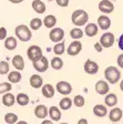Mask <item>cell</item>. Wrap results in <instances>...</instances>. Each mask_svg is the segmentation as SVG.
<instances>
[{
	"label": "cell",
	"mask_w": 123,
	"mask_h": 124,
	"mask_svg": "<svg viewBox=\"0 0 123 124\" xmlns=\"http://www.w3.org/2000/svg\"><path fill=\"white\" fill-rule=\"evenodd\" d=\"M89 20V15L87 11L82 10V9H78V10L73 11L71 16V21L75 27H82Z\"/></svg>",
	"instance_id": "obj_1"
},
{
	"label": "cell",
	"mask_w": 123,
	"mask_h": 124,
	"mask_svg": "<svg viewBox=\"0 0 123 124\" xmlns=\"http://www.w3.org/2000/svg\"><path fill=\"white\" fill-rule=\"evenodd\" d=\"M104 77L111 84H115L121 78V71L116 67H108L104 71Z\"/></svg>",
	"instance_id": "obj_2"
},
{
	"label": "cell",
	"mask_w": 123,
	"mask_h": 124,
	"mask_svg": "<svg viewBox=\"0 0 123 124\" xmlns=\"http://www.w3.org/2000/svg\"><path fill=\"white\" fill-rule=\"evenodd\" d=\"M15 33H16V36H17V38L23 42L29 41L31 39V37H32L31 30L29 29V27L25 26V24H20V26L17 27L15 30Z\"/></svg>",
	"instance_id": "obj_3"
},
{
	"label": "cell",
	"mask_w": 123,
	"mask_h": 124,
	"mask_svg": "<svg viewBox=\"0 0 123 124\" xmlns=\"http://www.w3.org/2000/svg\"><path fill=\"white\" fill-rule=\"evenodd\" d=\"M29 60H31L32 62H36L38 60H40L41 58L43 57L42 55V50H41L40 46H31L28 48V51H27Z\"/></svg>",
	"instance_id": "obj_4"
},
{
	"label": "cell",
	"mask_w": 123,
	"mask_h": 124,
	"mask_svg": "<svg viewBox=\"0 0 123 124\" xmlns=\"http://www.w3.org/2000/svg\"><path fill=\"white\" fill-rule=\"evenodd\" d=\"M49 37H50V40H51L52 42L59 43V42H61L64 38V31L62 30L61 28H53L51 31H50Z\"/></svg>",
	"instance_id": "obj_5"
},
{
	"label": "cell",
	"mask_w": 123,
	"mask_h": 124,
	"mask_svg": "<svg viewBox=\"0 0 123 124\" xmlns=\"http://www.w3.org/2000/svg\"><path fill=\"white\" fill-rule=\"evenodd\" d=\"M114 41H115L114 34L111 33V32H105L100 38V43L102 44L103 48H110V46H112Z\"/></svg>",
	"instance_id": "obj_6"
},
{
	"label": "cell",
	"mask_w": 123,
	"mask_h": 124,
	"mask_svg": "<svg viewBox=\"0 0 123 124\" xmlns=\"http://www.w3.org/2000/svg\"><path fill=\"white\" fill-rule=\"evenodd\" d=\"M56 89L60 94H63V95H68V94H70V93L72 92L71 84L66 82V81H60V82H58Z\"/></svg>",
	"instance_id": "obj_7"
},
{
	"label": "cell",
	"mask_w": 123,
	"mask_h": 124,
	"mask_svg": "<svg viewBox=\"0 0 123 124\" xmlns=\"http://www.w3.org/2000/svg\"><path fill=\"white\" fill-rule=\"evenodd\" d=\"M82 50V43L78 40H74L73 42L69 44L67 49V53L69 55H77V54L80 53V51Z\"/></svg>",
	"instance_id": "obj_8"
},
{
	"label": "cell",
	"mask_w": 123,
	"mask_h": 124,
	"mask_svg": "<svg viewBox=\"0 0 123 124\" xmlns=\"http://www.w3.org/2000/svg\"><path fill=\"white\" fill-rule=\"evenodd\" d=\"M48 67H49V62L46 57H42L40 60L33 62V68L38 72H46L48 70Z\"/></svg>",
	"instance_id": "obj_9"
},
{
	"label": "cell",
	"mask_w": 123,
	"mask_h": 124,
	"mask_svg": "<svg viewBox=\"0 0 123 124\" xmlns=\"http://www.w3.org/2000/svg\"><path fill=\"white\" fill-rule=\"evenodd\" d=\"M84 71L88 74H95L99 71V65L97 64V62L92 60H87V62L84 63Z\"/></svg>",
	"instance_id": "obj_10"
},
{
	"label": "cell",
	"mask_w": 123,
	"mask_h": 124,
	"mask_svg": "<svg viewBox=\"0 0 123 124\" xmlns=\"http://www.w3.org/2000/svg\"><path fill=\"white\" fill-rule=\"evenodd\" d=\"M99 10L104 13H111L114 10V6H113V3L111 2V1H109V0H102V1H100V3H99Z\"/></svg>",
	"instance_id": "obj_11"
},
{
	"label": "cell",
	"mask_w": 123,
	"mask_h": 124,
	"mask_svg": "<svg viewBox=\"0 0 123 124\" xmlns=\"http://www.w3.org/2000/svg\"><path fill=\"white\" fill-rule=\"evenodd\" d=\"M95 91L97 93L101 94V95H105V94H108L109 92V84L108 82H105V81H98L95 83Z\"/></svg>",
	"instance_id": "obj_12"
},
{
	"label": "cell",
	"mask_w": 123,
	"mask_h": 124,
	"mask_svg": "<svg viewBox=\"0 0 123 124\" xmlns=\"http://www.w3.org/2000/svg\"><path fill=\"white\" fill-rule=\"evenodd\" d=\"M98 24L102 30H108L111 26V19L108 16H100L98 18Z\"/></svg>",
	"instance_id": "obj_13"
},
{
	"label": "cell",
	"mask_w": 123,
	"mask_h": 124,
	"mask_svg": "<svg viewBox=\"0 0 123 124\" xmlns=\"http://www.w3.org/2000/svg\"><path fill=\"white\" fill-rule=\"evenodd\" d=\"M122 110L119 108H112L109 113V119L112 122H119L121 119H122Z\"/></svg>",
	"instance_id": "obj_14"
},
{
	"label": "cell",
	"mask_w": 123,
	"mask_h": 124,
	"mask_svg": "<svg viewBox=\"0 0 123 124\" xmlns=\"http://www.w3.org/2000/svg\"><path fill=\"white\" fill-rule=\"evenodd\" d=\"M54 91L56 90H54V88L51 84H44L43 86H42L41 92H42V95H43L44 98L51 99V98H53V95H54Z\"/></svg>",
	"instance_id": "obj_15"
},
{
	"label": "cell",
	"mask_w": 123,
	"mask_h": 124,
	"mask_svg": "<svg viewBox=\"0 0 123 124\" xmlns=\"http://www.w3.org/2000/svg\"><path fill=\"white\" fill-rule=\"evenodd\" d=\"M42 83H43V80H42V78H41L40 75H38V74L31 75L30 85L33 89H40L41 86H42Z\"/></svg>",
	"instance_id": "obj_16"
},
{
	"label": "cell",
	"mask_w": 123,
	"mask_h": 124,
	"mask_svg": "<svg viewBox=\"0 0 123 124\" xmlns=\"http://www.w3.org/2000/svg\"><path fill=\"white\" fill-rule=\"evenodd\" d=\"M16 100H17V98L11 93H6L2 95V104L5 106H12Z\"/></svg>",
	"instance_id": "obj_17"
},
{
	"label": "cell",
	"mask_w": 123,
	"mask_h": 124,
	"mask_svg": "<svg viewBox=\"0 0 123 124\" xmlns=\"http://www.w3.org/2000/svg\"><path fill=\"white\" fill-rule=\"evenodd\" d=\"M48 108L46 105H38L36 108H34V114L38 119H44L47 115H48Z\"/></svg>",
	"instance_id": "obj_18"
},
{
	"label": "cell",
	"mask_w": 123,
	"mask_h": 124,
	"mask_svg": "<svg viewBox=\"0 0 123 124\" xmlns=\"http://www.w3.org/2000/svg\"><path fill=\"white\" fill-rule=\"evenodd\" d=\"M12 64L13 67L16 68L17 70H19V71H22L23 69H25V61H23V58L21 57V55H15V57L12 58Z\"/></svg>",
	"instance_id": "obj_19"
},
{
	"label": "cell",
	"mask_w": 123,
	"mask_h": 124,
	"mask_svg": "<svg viewBox=\"0 0 123 124\" xmlns=\"http://www.w3.org/2000/svg\"><path fill=\"white\" fill-rule=\"evenodd\" d=\"M98 30H99V28L95 23H88L84 29V32L88 37H94L98 33Z\"/></svg>",
	"instance_id": "obj_20"
},
{
	"label": "cell",
	"mask_w": 123,
	"mask_h": 124,
	"mask_svg": "<svg viewBox=\"0 0 123 124\" xmlns=\"http://www.w3.org/2000/svg\"><path fill=\"white\" fill-rule=\"evenodd\" d=\"M104 102L107 106H114L118 103V98H116V95L114 93H109L104 98Z\"/></svg>",
	"instance_id": "obj_21"
},
{
	"label": "cell",
	"mask_w": 123,
	"mask_h": 124,
	"mask_svg": "<svg viewBox=\"0 0 123 124\" xmlns=\"http://www.w3.org/2000/svg\"><path fill=\"white\" fill-rule=\"evenodd\" d=\"M32 8L37 13H40V15L46 11V5L40 0H33L32 1Z\"/></svg>",
	"instance_id": "obj_22"
},
{
	"label": "cell",
	"mask_w": 123,
	"mask_h": 124,
	"mask_svg": "<svg viewBox=\"0 0 123 124\" xmlns=\"http://www.w3.org/2000/svg\"><path fill=\"white\" fill-rule=\"evenodd\" d=\"M93 113L97 116H99V117H103V116L107 115V113H108L107 106L101 105V104H97V105L93 108Z\"/></svg>",
	"instance_id": "obj_23"
},
{
	"label": "cell",
	"mask_w": 123,
	"mask_h": 124,
	"mask_svg": "<svg viewBox=\"0 0 123 124\" xmlns=\"http://www.w3.org/2000/svg\"><path fill=\"white\" fill-rule=\"evenodd\" d=\"M49 114H50V117L53 121H59L61 119V112L57 106H51L49 108Z\"/></svg>",
	"instance_id": "obj_24"
},
{
	"label": "cell",
	"mask_w": 123,
	"mask_h": 124,
	"mask_svg": "<svg viewBox=\"0 0 123 124\" xmlns=\"http://www.w3.org/2000/svg\"><path fill=\"white\" fill-rule=\"evenodd\" d=\"M17 39L15 37H9L5 41V48L7 50H15L17 48Z\"/></svg>",
	"instance_id": "obj_25"
},
{
	"label": "cell",
	"mask_w": 123,
	"mask_h": 124,
	"mask_svg": "<svg viewBox=\"0 0 123 124\" xmlns=\"http://www.w3.org/2000/svg\"><path fill=\"white\" fill-rule=\"evenodd\" d=\"M57 23V18L53 15H49L43 19V24L47 28H53Z\"/></svg>",
	"instance_id": "obj_26"
},
{
	"label": "cell",
	"mask_w": 123,
	"mask_h": 124,
	"mask_svg": "<svg viewBox=\"0 0 123 124\" xmlns=\"http://www.w3.org/2000/svg\"><path fill=\"white\" fill-rule=\"evenodd\" d=\"M29 101H30L29 96L27 95V94H25V93H19L18 95H17V102H18V104L21 106L28 105Z\"/></svg>",
	"instance_id": "obj_27"
},
{
	"label": "cell",
	"mask_w": 123,
	"mask_h": 124,
	"mask_svg": "<svg viewBox=\"0 0 123 124\" xmlns=\"http://www.w3.org/2000/svg\"><path fill=\"white\" fill-rule=\"evenodd\" d=\"M8 80L11 83H18L21 80V73L18 71H12L8 74Z\"/></svg>",
	"instance_id": "obj_28"
},
{
	"label": "cell",
	"mask_w": 123,
	"mask_h": 124,
	"mask_svg": "<svg viewBox=\"0 0 123 124\" xmlns=\"http://www.w3.org/2000/svg\"><path fill=\"white\" fill-rule=\"evenodd\" d=\"M51 67H52V69H54V70L62 69V67H63V61H62V59H60L59 57H54L53 59L51 60Z\"/></svg>",
	"instance_id": "obj_29"
},
{
	"label": "cell",
	"mask_w": 123,
	"mask_h": 124,
	"mask_svg": "<svg viewBox=\"0 0 123 124\" xmlns=\"http://www.w3.org/2000/svg\"><path fill=\"white\" fill-rule=\"evenodd\" d=\"M59 106L62 108V110H64V111L69 110V108L72 106V101H71V99H69V98H63L61 101H60Z\"/></svg>",
	"instance_id": "obj_30"
},
{
	"label": "cell",
	"mask_w": 123,
	"mask_h": 124,
	"mask_svg": "<svg viewBox=\"0 0 123 124\" xmlns=\"http://www.w3.org/2000/svg\"><path fill=\"white\" fill-rule=\"evenodd\" d=\"M64 44L66 43H64L63 41H61L53 46V52L57 55H61V54L64 53V50H66V46H64Z\"/></svg>",
	"instance_id": "obj_31"
},
{
	"label": "cell",
	"mask_w": 123,
	"mask_h": 124,
	"mask_svg": "<svg viewBox=\"0 0 123 124\" xmlns=\"http://www.w3.org/2000/svg\"><path fill=\"white\" fill-rule=\"evenodd\" d=\"M18 121V115L15 113H7L5 115V122L7 124H15Z\"/></svg>",
	"instance_id": "obj_32"
},
{
	"label": "cell",
	"mask_w": 123,
	"mask_h": 124,
	"mask_svg": "<svg viewBox=\"0 0 123 124\" xmlns=\"http://www.w3.org/2000/svg\"><path fill=\"white\" fill-rule=\"evenodd\" d=\"M70 36H71L72 39L78 40V39H81L82 37H83V31H82L80 28H74L70 31Z\"/></svg>",
	"instance_id": "obj_33"
},
{
	"label": "cell",
	"mask_w": 123,
	"mask_h": 124,
	"mask_svg": "<svg viewBox=\"0 0 123 124\" xmlns=\"http://www.w3.org/2000/svg\"><path fill=\"white\" fill-rule=\"evenodd\" d=\"M42 26V20L40 18H33L30 21V28L32 30H39Z\"/></svg>",
	"instance_id": "obj_34"
},
{
	"label": "cell",
	"mask_w": 123,
	"mask_h": 124,
	"mask_svg": "<svg viewBox=\"0 0 123 124\" xmlns=\"http://www.w3.org/2000/svg\"><path fill=\"white\" fill-rule=\"evenodd\" d=\"M73 102H74L75 106H78V108H82L85 103V100L82 95H77L74 98V100H73Z\"/></svg>",
	"instance_id": "obj_35"
},
{
	"label": "cell",
	"mask_w": 123,
	"mask_h": 124,
	"mask_svg": "<svg viewBox=\"0 0 123 124\" xmlns=\"http://www.w3.org/2000/svg\"><path fill=\"white\" fill-rule=\"evenodd\" d=\"M9 72V65H8V63L6 61H0V74L3 75L6 74V73Z\"/></svg>",
	"instance_id": "obj_36"
},
{
	"label": "cell",
	"mask_w": 123,
	"mask_h": 124,
	"mask_svg": "<svg viewBox=\"0 0 123 124\" xmlns=\"http://www.w3.org/2000/svg\"><path fill=\"white\" fill-rule=\"evenodd\" d=\"M11 89H12V86H11L10 83L5 82V83H1V84H0V93H1V94H3L5 92H9Z\"/></svg>",
	"instance_id": "obj_37"
},
{
	"label": "cell",
	"mask_w": 123,
	"mask_h": 124,
	"mask_svg": "<svg viewBox=\"0 0 123 124\" xmlns=\"http://www.w3.org/2000/svg\"><path fill=\"white\" fill-rule=\"evenodd\" d=\"M57 5L60 6V7H68L69 5V0H56Z\"/></svg>",
	"instance_id": "obj_38"
},
{
	"label": "cell",
	"mask_w": 123,
	"mask_h": 124,
	"mask_svg": "<svg viewBox=\"0 0 123 124\" xmlns=\"http://www.w3.org/2000/svg\"><path fill=\"white\" fill-rule=\"evenodd\" d=\"M6 37H7V30L5 29V27H1L0 28V39L3 40Z\"/></svg>",
	"instance_id": "obj_39"
},
{
	"label": "cell",
	"mask_w": 123,
	"mask_h": 124,
	"mask_svg": "<svg viewBox=\"0 0 123 124\" xmlns=\"http://www.w3.org/2000/svg\"><path fill=\"white\" fill-rule=\"evenodd\" d=\"M118 65L121 69H123V54H120L118 57Z\"/></svg>",
	"instance_id": "obj_40"
},
{
	"label": "cell",
	"mask_w": 123,
	"mask_h": 124,
	"mask_svg": "<svg viewBox=\"0 0 123 124\" xmlns=\"http://www.w3.org/2000/svg\"><path fill=\"white\" fill-rule=\"evenodd\" d=\"M102 48H103L102 44L99 43V42H97V43L94 44V49H95V51H97V52H101V51H102Z\"/></svg>",
	"instance_id": "obj_41"
},
{
	"label": "cell",
	"mask_w": 123,
	"mask_h": 124,
	"mask_svg": "<svg viewBox=\"0 0 123 124\" xmlns=\"http://www.w3.org/2000/svg\"><path fill=\"white\" fill-rule=\"evenodd\" d=\"M118 43H119V49H121L123 51V33H122V36H120V38H119Z\"/></svg>",
	"instance_id": "obj_42"
},
{
	"label": "cell",
	"mask_w": 123,
	"mask_h": 124,
	"mask_svg": "<svg viewBox=\"0 0 123 124\" xmlns=\"http://www.w3.org/2000/svg\"><path fill=\"white\" fill-rule=\"evenodd\" d=\"M78 124H88V121L85 119H80L78 121Z\"/></svg>",
	"instance_id": "obj_43"
},
{
	"label": "cell",
	"mask_w": 123,
	"mask_h": 124,
	"mask_svg": "<svg viewBox=\"0 0 123 124\" xmlns=\"http://www.w3.org/2000/svg\"><path fill=\"white\" fill-rule=\"evenodd\" d=\"M9 1L12 3H20V2H22L23 0H9Z\"/></svg>",
	"instance_id": "obj_44"
},
{
	"label": "cell",
	"mask_w": 123,
	"mask_h": 124,
	"mask_svg": "<svg viewBox=\"0 0 123 124\" xmlns=\"http://www.w3.org/2000/svg\"><path fill=\"white\" fill-rule=\"evenodd\" d=\"M41 124H52V122H51V121H49V120H44V121L42 122Z\"/></svg>",
	"instance_id": "obj_45"
},
{
	"label": "cell",
	"mask_w": 123,
	"mask_h": 124,
	"mask_svg": "<svg viewBox=\"0 0 123 124\" xmlns=\"http://www.w3.org/2000/svg\"><path fill=\"white\" fill-rule=\"evenodd\" d=\"M120 89H121V91L123 92V80L121 81V83H120Z\"/></svg>",
	"instance_id": "obj_46"
},
{
	"label": "cell",
	"mask_w": 123,
	"mask_h": 124,
	"mask_svg": "<svg viewBox=\"0 0 123 124\" xmlns=\"http://www.w3.org/2000/svg\"><path fill=\"white\" fill-rule=\"evenodd\" d=\"M17 124H28V123H27L26 121H19V122H18V123H17Z\"/></svg>",
	"instance_id": "obj_47"
},
{
	"label": "cell",
	"mask_w": 123,
	"mask_h": 124,
	"mask_svg": "<svg viewBox=\"0 0 123 124\" xmlns=\"http://www.w3.org/2000/svg\"><path fill=\"white\" fill-rule=\"evenodd\" d=\"M61 124H68V123H61Z\"/></svg>",
	"instance_id": "obj_48"
},
{
	"label": "cell",
	"mask_w": 123,
	"mask_h": 124,
	"mask_svg": "<svg viewBox=\"0 0 123 124\" xmlns=\"http://www.w3.org/2000/svg\"><path fill=\"white\" fill-rule=\"evenodd\" d=\"M48 1H52V0H48Z\"/></svg>",
	"instance_id": "obj_49"
}]
</instances>
